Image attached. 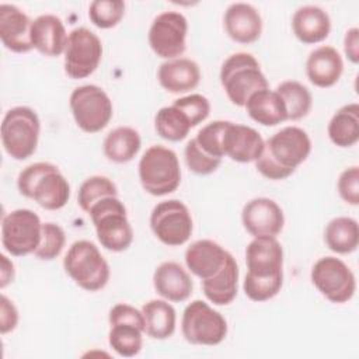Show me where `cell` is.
Instances as JSON below:
<instances>
[{
  "instance_id": "cell-7",
  "label": "cell",
  "mask_w": 359,
  "mask_h": 359,
  "mask_svg": "<svg viewBox=\"0 0 359 359\" xmlns=\"http://www.w3.org/2000/svg\"><path fill=\"white\" fill-rule=\"evenodd\" d=\"M1 144L14 160H27L38 146L41 121L29 107H14L8 109L1 121Z\"/></svg>"
},
{
  "instance_id": "cell-45",
  "label": "cell",
  "mask_w": 359,
  "mask_h": 359,
  "mask_svg": "<svg viewBox=\"0 0 359 359\" xmlns=\"http://www.w3.org/2000/svg\"><path fill=\"white\" fill-rule=\"evenodd\" d=\"M1 259V271H0V287L4 289L10 282L14 280V275H15V269H14V264L4 255H0Z\"/></svg>"
},
{
  "instance_id": "cell-26",
  "label": "cell",
  "mask_w": 359,
  "mask_h": 359,
  "mask_svg": "<svg viewBox=\"0 0 359 359\" xmlns=\"http://www.w3.org/2000/svg\"><path fill=\"white\" fill-rule=\"evenodd\" d=\"M292 29L294 36L307 45L323 42L331 31L328 13L313 4L299 7L292 17Z\"/></svg>"
},
{
  "instance_id": "cell-2",
  "label": "cell",
  "mask_w": 359,
  "mask_h": 359,
  "mask_svg": "<svg viewBox=\"0 0 359 359\" xmlns=\"http://www.w3.org/2000/svg\"><path fill=\"white\" fill-rule=\"evenodd\" d=\"M17 188L46 210L62 209L70 198V184L60 170L48 161L27 165L17 178Z\"/></svg>"
},
{
  "instance_id": "cell-43",
  "label": "cell",
  "mask_w": 359,
  "mask_h": 359,
  "mask_svg": "<svg viewBox=\"0 0 359 359\" xmlns=\"http://www.w3.org/2000/svg\"><path fill=\"white\" fill-rule=\"evenodd\" d=\"M0 331L3 335L14 331L18 324V310L15 304L6 296L1 294V310H0Z\"/></svg>"
},
{
  "instance_id": "cell-42",
  "label": "cell",
  "mask_w": 359,
  "mask_h": 359,
  "mask_svg": "<svg viewBox=\"0 0 359 359\" xmlns=\"http://www.w3.org/2000/svg\"><path fill=\"white\" fill-rule=\"evenodd\" d=\"M337 189L344 202L352 206H356L359 203V167L358 165H351L339 174Z\"/></svg>"
},
{
  "instance_id": "cell-13",
  "label": "cell",
  "mask_w": 359,
  "mask_h": 359,
  "mask_svg": "<svg viewBox=\"0 0 359 359\" xmlns=\"http://www.w3.org/2000/svg\"><path fill=\"white\" fill-rule=\"evenodd\" d=\"M310 278L316 289L331 303L349 302L356 290L352 269L337 257H323L311 268Z\"/></svg>"
},
{
  "instance_id": "cell-23",
  "label": "cell",
  "mask_w": 359,
  "mask_h": 359,
  "mask_svg": "<svg viewBox=\"0 0 359 359\" xmlns=\"http://www.w3.org/2000/svg\"><path fill=\"white\" fill-rule=\"evenodd\" d=\"M67 36L69 34L66 32L63 21L55 14H41L32 20V46L45 56H60L65 52Z\"/></svg>"
},
{
  "instance_id": "cell-36",
  "label": "cell",
  "mask_w": 359,
  "mask_h": 359,
  "mask_svg": "<svg viewBox=\"0 0 359 359\" xmlns=\"http://www.w3.org/2000/svg\"><path fill=\"white\" fill-rule=\"evenodd\" d=\"M123 15L125 3L121 0H94L88 7L90 21L101 29L116 27Z\"/></svg>"
},
{
  "instance_id": "cell-5",
  "label": "cell",
  "mask_w": 359,
  "mask_h": 359,
  "mask_svg": "<svg viewBox=\"0 0 359 359\" xmlns=\"http://www.w3.org/2000/svg\"><path fill=\"white\" fill-rule=\"evenodd\" d=\"M139 180L143 189L153 196H164L181 184V167L177 153L165 146H150L139 160Z\"/></svg>"
},
{
  "instance_id": "cell-6",
  "label": "cell",
  "mask_w": 359,
  "mask_h": 359,
  "mask_svg": "<svg viewBox=\"0 0 359 359\" xmlns=\"http://www.w3.org/2000/svg\"><path fill=\"white\" fill-rule=\"evenodd\" d=\"M63 268L74 283L87 292L105 287L111 275L107 259L88 240H77L69 247L63 258Z\"/></svg>"
},
{
  "instance_id": "cell-20",
  "label": "cell",
  "mask_w": 359,
  "mask_h": 359,
  "mask_svg": "<svg viewBox=\"0 0 359 359\" xmlns=\"http://www.w3.org/2000/svg\"><path fill=\"white\" fill-rule=\"evenodd\" d=\"M226 34L238 43H252L262 32V18L258 10L248 3H231L224 11Z\"/></svg>"
},
{
  "instance_id": "cell-3",
  "label": "cell",
  "mask_w": 359,
  "mask_h": 359,
  "mask_svg": "<svg viewBox=\"0 0 359 359\" xmlns=\"http://www.w3.org/2000/svg\"><path fill=\"white\" fill-rule=\"evenodd\" d=\"M220 84L227 98L237 107H244L254 93L269 88L259 62L247 52L233 53L223 62Z\"/></svg>"
},
{
  "instance_id": "cell-40",
  "label": "cell",
  "mask_w": 359,
  "mask_h": 359,
  "mask_svg": "<svg viewBox=\"0 0 359 359\" xmlns=\"http://www.w3.org/2000/svg\"><path fill=\"white\" fill-rule=\"evenodd\" d=\"M227 121H213L205 126H202V129H199V132L195 136L196 143L201 146L202 150H205L208 154L217 157V158H223V147H222V139H223V132L226 128Z\"/></svg>"
},
{
  "instance_id": "cell-10",
  "label": "cell",
  "mask_w": 359,
  "mask_h": 359,
  "mask_svg": "<svg viewBox=\"0 0 359 359\" xmlns=\"http://www.w3.org/2000/svg\"><path fill=\"white\" fill-rule=\"evenodd\" d=\"M109 346L123 358H132L142 351L144 320L142 310L128 304L118 303L111 307L109 316Z\"/></svg>"
},
{
  "instance_id": "cell-41",
  "label": "cell",
  "mask_w": 359,
  "mask_h": 359,
  "mask_svg": "<svg viewBox=\"0 0 359 359\" xmlns=\"http://www.w3.org/2000/svg\"><path fill=\"white\" fill-rule=\"evenodd\" d=\"M172 105L185 114L192 128L203 122L210 114V102L202 94H189V95L181 97L175 100Z\"/></svg>"
},
{
  "instance_id": "cell-11",
  "label": "cell",
  "mask_w": 359,
  "mask_h": 359,
  "mask_svg": "<svg viewBox=\"0 0 359 359\" xmlns=\"http://www.w3.org/2000/svg\"><path fill=\"white\" fill-rule=\"evenodd\" d=\"M42 236V222L31 209H15L3 216L1 244L14 257L34 254Z\"/></svg>"
},
{
  "instance_id": "cell-1",
  "label": "cell",
  "mask_w": 359,
  "mask_h": 359,
  "mask_svg": "<svg viewBox=\"0 0 359 359\" xmlns=\"http://www.w3.org/2000/svg\"><path fill=\"white\" fill-rule=\"evenodd\" d=\"M310 151L311 140L307 132L299 126H286L265 140L255 168L268 180H285L306 161Z\"/></svg>"
},
{
  "instance_id": "cell-32",
  "label": "cell",
  "mask_w": 359,
  "mask_h": 359,
  "mask_svg": "<svg viewBox=\"0 0 359 359\" xmlns=\"http://www.w3.org/2000/svg\"><path fill=\"white\" fill-rule=\"evenodd\" d=\"M324 241L332 252H353L359 244L358 222L348 216H338L331 219L324 230Z\"/></svg>"
},
{
  "instance_id": "cell-12",
  "label": "cell",
  "mask_w": 359,
  "mask_h": 359,
  "mask_svg": "<svg viewBox=\"0 0 359 359\" xmlns=\"http://www.w3.org/2000/svg\"><path fill=\"white\" fill-rule=\"evenodd\" d=\"M153 234L168 247L185 244L194 230V222L188 206L180 199L158 202L150 213Z\"/></svg>"
},
{
  "instance_id": "cell-33",
  "label": "cell",
  "mask_w": 359,
  "mask_h": 359,
  "mask_svg": "<svg viewBox=\"0 0 359 359\" xmlns=\"http://www.w3.org/2000/svg\"><path fill=\"white\" fill-rule=\"evenodd\" d=\"M275 91L285 102L287 121H299L307 116L313 105V97L304 84L296 80H286L278 84Z\"/></svg>"
},
{
  "instance_id": "cell-24",
  "label": "cell",
  "mask_w": 359,
  "mask_h": 359,
  "mask_svg": "<svg viewBox=\"0 0 359 359\" xmlns=\"http://www.w3.org/2000/svg\"><path fill=\"white\" fill-rule=\"evenodd\" d=\"M229 251L208 238L194 241L185 250L187 268L201 280L212 278L226 262Z\"/></svg>"
},
{
  "instance_id": "cell-28",
  "label": "cell",
  "mask_w": 359,
  "mask_h": 359,
  "mask_svg": "<svg viewBox=\"0 0 359 359\" xmlns=\"http://www.w3.org/2000/svg\"><path fill=\"white\" fill-rule=\"evenodd\" d=\"M247 114L262 126H276L287 121V111L283 100L275 90H259L245 102Z\"/></svg>"
},
{
  "instance_id": "cell-38",
  "label": "cell",
  "mask_w": 359,
  "mask_h": 359,
  "mask_svg": "<svg viewBox=\"0 0 359 359\" xmlns=\"http://www.w3.org/2000/svg\"><path fill=\"white\" fill-rule=\"evenodd\" d=\"M283 285V275L271 278H258L250 273L245 275L243 282V290L245 296L252 302H266L275 297Z\"/></svg>"
},
{
  "instance_id": "cell-29",
  "label": "cell",
  "mask_w": 359,
  "mask_h": 359,
  "mask_svg": "<svg viewBox=\"0 0 359 359\" xmlns=\"http://www.w3.org/2000/svg\"><path fill=\"white\" fill-rule=\"evenodd\" d=\"M144 332L153 339H167L175 331V309L163 299H153L142 306Z\"/></svg>"
},
{
  "instance_id": "cell-21",
  "label": "cell",
  "mask_w": 359,
  "mask_h": 359,
  "mask_svg": "<svg viewBox=\"0 0 359 359\" xmlns=\"http://www.w3.org/2000/svg\"><path fill=\"white\" fill-rule=\"evenodd\" d=\"M344 72V60L339 52L330 45H321L309 53L306 74L310 83L320 88H328L338 83Z\"/></svg>"
},
{
  "instance_id": "cell-15",
  "label": "cell",
  "mask_w": 359,
  "mask_h": 359,
  "mask_svg": "<svg viewBox=\"0 0 359 359\" xmlns=\"http://www.w3.org/2000/svg\"><path fill=\"white\" fill-rule=\"evenodd\" d=\"M188 21L180 11H163L151 22L149 45L161 59H177L187 49Z\"/></svg>"
},
{
  "instance_id": "cell-35",
  "label": "cell",
  "mask_w": 359,
  "mask_h": 359,
  "mask_svg": "<svg viewBox=\"0 0 359 359\" xmlns=\"http://www.w3.org/2000/svg\"><path fill=\"white\" fill-rule=\"evenodd\" d=\"M107 196H118V188L112 180L104 175H93L86 178L77 192L79 206L88 213L93 205Z\"/></svg>"
},
{
  "instance_id": "cell-30",
  "label": "cell",
  "mask_w": 359,
  "mask_h": 359,
  "mask_svg": "<svg viewBox=\"0 0 359 359\" xmlns=\"http://www.w3.org/2000/svg\"><path fill=\"white\" fill-rule=\"evenodd\" d=\"M330 140L338 147H352L359 140V105H342L330 119L327 126Z\"/></svg>"
},
{
  "instance_id": "cell-27",
  "label": "cell",
  "mask_w": 359,
  "mask_h": 359,
  "mask_svg": "<svg viewBox=\"0 0 359 359\" xmlns=\"http://www.w3.org/2000/svg\"><path fill=\"white\" fill-rule=\"evenodd\" d=\"M238 265L236 258L229 252L224 265L209 279L202 280V290L206 299L216 306L230 304L237 296Z\"/></svg>"
},
{
  "instance_id": "cell-9",
  "label": "cell",
  "mask_w": 359,
  "mask_h": 359,
  "mask_svg": "<svg viewBox=\"0 0 359 359\" xmlns=\"http://www.w3.org/2000/svg\"><path fill=\"white\" fill-rule=\"evenodd\" d=\"M69 105L76 125L87 133L101 132L114 115L111 98L95 84L76 87L70 94Z\"/></svg>"
},
{
  "instance_id": "cell-39",
  "label": "cell",
  "mask_w": 359,
  "mask_h": 359,
  "mask_svg": "<svg viewBox=\"0 0 359 359\" xmlns=\"http://www.w3.org/2000/svg\"><path fill=\"white\" fill-rule=\"evenodd\" d=\"M184 157L188 168L198 175H209L215 172L222 164V158L213 157L202 150L195 137L187 143L184 149Z\"/></svg>"
},
{
  "instance_id": "cell-44",
  "label": "cell",
  "mask_w": 359,
  "mask_h": 359,
  "mask_svg": "<svg viewBox=\"0 0 359 359\" xmlns=\"http://www.w3.org/2000/svg\"><path fill=\"white\" fill-rule=\"evenodd\" d=\"M344 52L353 65L359 62V29L356 27H352L345 32Z\"/></svg>"
},
{
  "instance_id": "cell-14",
  "label": "cell",
  "mask_w": 359,
  "mask_h": 359,
  "mask_svg": "<svg viewBox=\"0 0 359 359\" xmlns=\"http://www.w3.org/2000/svg\"><path fill=\"white\" fill-rule=\"evenodd\" d=\"M65 72L74 80L93 74L102 57V42L97 34L86 27L69 32L65 48Z\"/></svg>"
},
{
  "instance_id": "cell-37",
  "label": "cell",
  "mask_w": 359,
  "mask_h": 359,
  "mask_svg": "<svg viewBox=\"0 0 359 359\" xmlns=\"http://www.w3.org/2000/svg\"><path fill=\"white\" fill-rule=\"evenodd\" d=\"M65 244H66L65 230L53 222H45L42 223L41 241L34 255L42 261H52L60 255V252L65 248Z\"/></svg>"
},
{
  "instance_id": "cell-25",
  "label": "cell",
  "mask_w": 359,
  "mask_h": 359,
  "mask_svg": "<svg viewBox=\"0 0 359 359\" xmlns=\"http://www.w3.org/2000/svg\"><path fill=\"white\" fill-rule=\"evenodd\" d=\"M160 86L171 94H182L194 90L201 81V69L198 63L188 57L165 60L157 72Z\"/></svg>"
},
{
  "instance_id": "cell-18",
  "label": "cell",
  "mask_w": 359,
  "mask_h": 359,
  "mask_svg": "<svg viewBox=\"0 0 359 359\" xmlns=\"http://www.w3.org/2000/svg\"><path fill=\"white\" fill-rule=\"evenodd\" d=\"M265 140L259 135L258 130H255L251 126L234 123L231 121H227L223 139H222V147L223 154L231 158L237 163H251L255 161L262 150H264Z\"/></svg>"
},
{
  "instance_id": "cell-22",
  "label": "cell",
  "mask_w": 359,
  "mask_h": 359,
  "mask_svg": "<svg viewBox=\"0 0 359 359\" xmlns=\"http://www.w3.org/2000/svg\"><path fill=\"white\" fill-rule=\"evenodd\" d=\"M153 286L164 300L181 303L189 299L194 283L189 273L174 261L161 262L153 273Z\"/></svg>"
},
{
  "instance_id": "cell-31",
  "label": "cell",
  "mask_w": 359,
  "mask_h": 359,
  "mask_svg": "<svg viewBox=\"0 0 359 359\" xmlns=\"http://www.w3.org/2000/svg\"><path fill=\"white\" fill-rule=\"evenodd\" d=\"M140 146L142 139L136 129L130 126H118L105 136L102 151L109 161L123 164L135 158Z\"/></svg>"
},
{
  "instance_id": "cell-4",
  "label": "cell",
  "mask_w": 359,
  "mask_h": 359,
  "mask_svg": "<svg viewBox=\"0 0 359 359\" xmlns=\"http://www.w3.org/2000/svg\"><path fill=\"white\" fill-rule=\"evenodd\" d=\"M88 215L101 247L112 252H122L130 247L133 229L126 208L118 196H107L98 201L91 206Z\"/></svg>"
},
{
  "instance_id": "cell-8",
  "label": "cell",
  "mask_w": 359,
  "mask_h": 359,
  "mask_svg": "<svg viewBox=\"0 0 359 359\" xmlns=\"http://www.w3.org/2000/svg\"><path fill=\"white\" fill-rule=\"evenodd\" d=\"M181 331L185 341L192 345L215 346L224 341L227 321L206 302L196 299L184 309Z\"/></svg>"
},
{
  "instance_id": "cell-19",
  "label": "cell",
  "mask_w": 359,
  "mask_h": 359,
  "mask_svg": "<svg viewBox=\"0 0 359 359\" xmlns=\"http://www.w3.org/2000/svg\"><path fill=\"white\" fill-rule=\"evenodd\" d=\"M32 20L15 4H0V39L6 49L25 53L34 49L31 42Z\"/></svg>"
},
{
  "instance_id": "cell-16",
  "label": "cell",
  "mask_w": 359,
  "mask_h": 359,
  "mask_svg": "<svg viewBox=\"0 0 359 359\" xmlns=\"http://www.w3.org/2000/svg\"><path fill=\"white\" fill-rule=\"evenodd\" d=\"M241 223L252 237H276L285 224L282 208L269 198H254L241 210Z\"/></svg>"
},
{
  "instance_id": "cell-34",
  "label": "cell",
  "mask_w": 359,
  "mask_h": 359,
  "mask_svg": "<svg viewBox=\"0 0 359 359\" xmlns=\"http://www.w3.org/2000/svg\"><path fill=\"white\" fill-rule=\"evenodd\" d=\"M154 128L160 137L168 142L184 140L192 129L185 114L174 105L163 107L154 116Z\"/></svg>"
},
{
  "instance_id": "cell-17",
  "label": "cell",
  "mask_w": 359,
  "mask_h": 359,
  "mask_svg": "<svg viewBox=\"0 0 359 359\" xmlns=\"http://www.w3.org/2000/svg\"><path fill=\"white\" fill-rule=\"evenodd\" d=\"M245 265L252 276L283 275V248L276 237H254L245 248Z\"/></svg>"
}]
</instances>
